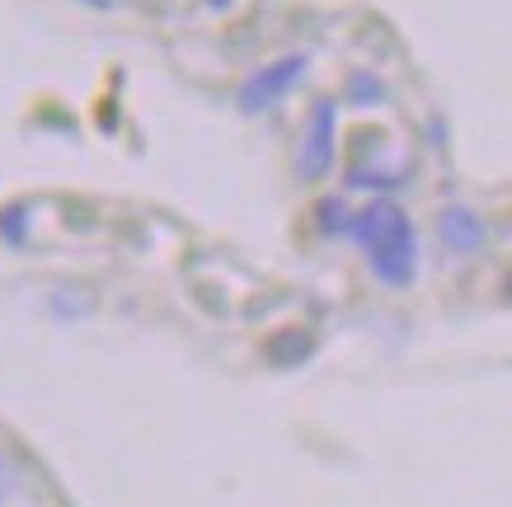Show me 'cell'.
Returning <instances> with one entry per match:
<instances>
[{"instance_id":"obj_1","label":"cell","mask_w":512,"mask_h":507,"mask_svg":"<svg viewBox=\"0 0 512 507\" xmlns=\"http://www.w3.org/2000/svg\"><path fill=\"white\" fill-rule=\"evenodd\" d=\"M348 231L362 240L367 259H372V273L386 287H409L414 282V273H419V240H414L409 216L395 202H372Z\"/></svg>"},{"instance_id":"obj_2","label":"cell","mask_w":512,"mask_h":507,"mask_svg":"<svg viewBox=\"0 0 512 507\" xmlns=\"http://www.w3.org/2000/svg\"><path fill=\"white\" fill-rule=\"evenodd\" d=\"M329 165H334V104H315L306 141L296 151V169H301V179H320Z\"/></svg>"},{"instance_id":"obj_3","label":"cell","mask_w":512,"mask_h":507,"mask_svg":"<svg viewBox=\"0 0 512 507\" xmlns=\"http://www.w3.org/2000/svg\"><path fill=\"white\" fill-rule=\"evenodd\" d=\"M301 71H306V57H282V62L264 66L259 76L245 80V90H240V108H245V113L268 108L282 90H287V85H296V80H301Z\"/></svg>"},{"instance_id":"obj_4","label":"cell","mask_w":512,"mask_h":507,"mask_svg":"<svg viewBox=\"0 0 512 507\" xmlns=\"http://www.w3.org/2000/svg\"><path fill=\"white\" fill-rule=\"evenodd\" d=\"M442 240H447L456 254H475V249L484 245V221L470 216L466 207H451V212H442Z\"/></svg>"},{"instance_id":"obj_5","label":"cell","mask_w":512,"mask_h":507,"mask_svg":"<svg viewBox=\"0 0 512 507\" xmlns=\"http://www.w3.org/2000/svg\"><path fill=\"white\" fill-rule=\"evenodd\" d=\"M320 216H325V221H320L325 231H348V221H343V207H339V202H325V207H320Z\"/></svg>"},{"instance_id":"obj_6","label":"cell","mask_w":512,"mask_h":507,"mask_svg":"<svg viewBox=\"0 0 512 507\" xmlns=\"http://www.w3.org/2000/svg\"><path fill=\"white\" fill-rule=\"evenodd\" d=\"M10 498V470H5V461H0V503Z\"/></svg>"}]
</instances>
